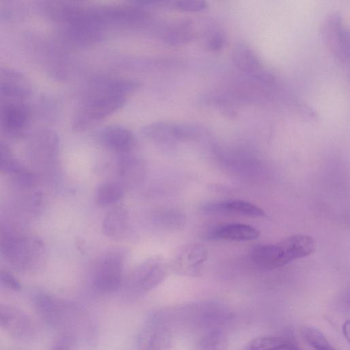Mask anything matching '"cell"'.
Listing matches in <instances>:
<instances>
[{
  "label": "cell",
  "instance_id": "cell-12",
  "mask_svg": "<svg viewBox=\"0 0 350 350\" xmlns=\"http://www.w3.org/2000/svg\"><path fill=\"white\" fill-rule=\"evenodd\" d=\"M29 92V83L21 73L0 66V96L21 99L27 97Z\"/></svg>",
  "mask_w": 350,
  "mask_h": 350
},
{
  "label": "cell",
  "instance_id": "cell-29",
  "mask_svg": "<svg viewBox=\"0 0 350 350\" xmlns=\"http://www.w3.org/2000/svg\"><path fill=\"white\" fill-rule=\"evenodd\" d=\"M0 282L9 289L18 291L21 288L18 280L10 272L5 270L0 271Z\"/></svg>",
  "mask_w": 350,
  "mask_h": 350
},
{
  "label": "cell",
  "instance_id": "cell-30",
  "mask_svg": "<svg viewBox=\"0 0 350 350\" xmlns=\"http://www.w3.org/2000/svg\"><path fill=\"white\" fill-rule=\"evenodd\" d=\"M134 2L141 5H154L163 3L167 0H133Z\"/></svg>",
  "mask_w": 350,
  "mask_h": 350
},
{
  "label": "cell",
  "instance_id": "cell-6",
  "mask_svg": "<svg viewBox=\"0 0 350 350\" xmlns=\"http://www.w3.org/2000/svg\"><path fill=\"white\" fill-rule=\"evenodd\" d=\"M59 151V139L56 133L50 130H43L33 137L31 144L33 159L48 166L56 161Z\"/></svg>",
  "mask_w": 350,
  "mask_h": 350
},
{
  "label": "cell",
  "instance_id": "cell-1",
  "mask_svg": "<svg viewBox=\"0 0 350 350\" xmlns=\"http://www.w3.org/2000/svg\"><path fill=\"white\" fill-rule=\"evenodd\" d=\"M0 252L8 262L21 271L38 269L44 256V244L37 237L9 227L0 229Z\"/></svg>",
  "mask_w": 350,
  "mask_h": 350
},
{
  "label": "cell",
  "instance_id": "cell-7",
  "mask_svg": "<svg viewBox=\"0 0 350 350\" xmlns=\"http://www.w3.org/2000/svg\"><path fill=\"white\" fill-rule=\"evenodd\" d=\"M118 161L117 174L119 183L124 188H133L146 178L147 167L145 162L135 157L124 155Z\"/></svg>",
  "mask_w": 350,
  "mask_h": 350
},
{
  "label": "cell",
  "instance_id": "cell-17",
  "mask_svg": "<svg viewBox=\"0 0 350 350\" xmlns=\"http://www.w3.org/2000/svg\"><path fill=\"white\" fill-rule=\"evenodd\" d=\"M288 262L312 254L317 248L314 239L304 234L291 236L280 242Z\"/></svg>",
  "mask_w": 350,
  "mask_h": 350
},
{
  "label": "cell",
  "instance_id": "cell-28",
  "mask_svg": "<svg viewBox=\"0 0 350 350\" xmlns=\"http://www.w3.org/2000/svg\"><path fill=\"white\" fill-rule=\"evenodd\" d=\"M175 5L182 11L199 12L206 10L208 4L206 0H176Z\"/></svg>",
  "mask_w": 350,
  "mask_h": 350
},
{
  "label": "cell",
  "instance_id": "cell-2",
  "mask_svg": "<svg viewBox=\"0 0 350 350\" xmlns=\"http://www.w3.org/2000/svg\"><path fill=\"white\" fill-rule=\"evenodd\" d=\"M320 35L325 46L336 59L342 62L349 60V31L339 13L332 12L325 17L321 25Z\"/></svg>",
  "mask_w": 350,
  "mask_h": 350
},
{
  "label": "cell",
  "instance_id": "cell-22",
  "mask_svg": "<svg viewBox=\"0 0 350 350\" xmlns=\"http://www.w3.org/2000/svg\"><path fill=\"white\" fill-rule=\"evenodd\" d=\"M248 349H298L297 343L292 338L284 336H260L252 340Z\"/></svg>",
  "mask_w": 350,
  "mask_h": 350
},
{
  "label": "cell",
  "instance_id": "cell-24",
  "mask_svg": "<svg viewBox=\"0 0 350 350\" xmlns=\"http://www.w3.org/2000/svg\"><path fill=\"white\" fill-rule=\"evenodd\" d=\"M124 188L118 182H105L100 184L96 192V202L105 206L118 202L123 195Z\"/></svg>",
  "mask_w": 350,
  "mask_h": 350
},
{
  "label": "cell",
  "instance_id": "cell-31",
  "mask_svg": "<svg viewBox=\"0 0 350 350\" xmlns=\"http://www.w3.org/2000/svg\"><path fill=\"white\" fill-rule=\"evenodd\" d=\"M349 321L347 320L342 326V332L344 334L345 337L349 341Z\"/></svg>",
  "mask_w": 350,
  "mask_h": 350
},
{
  "label": "cell",
  "instance_id": "cell-10",
  "mask_svg": "<svg viewBox=\"0 0 350 350\" xmlns=\"http://www.w3.org/2000/svg\"><path fill=\"white\" fill-rule=\"evenodd\" d=\"M201 210L206 214L231 213L255 217H263L265 215L260 207L240 200L206 203L202 206Z\"/></svg>",
  "mask_w": 350,
  "mask_h": 350
},
{
  "label": "cell",
  "instance_id": "cell-20",
  "mask_svg": "<svg viewBox=\"0 0 350 350\" xmlns=\"http://www.w3.org/2000/svg\"><path fill=\"white\" fill-rule=\"evenodd\" d=\"M152 221L156 227L163 230H180L186 223L185 215L175 208L156 210L152 215Z\"/></svg>",
  "mask_w": 350,
  "mask_h": 350
},
{
  "label": "cell",
  "instance_id": "cell-27",
  "mask_svg": "<svg viewBox=\"0 0 350 350\" xmlns=\"http://www.w3.org/2000/svg\"><path fill=\"white\" fill-rule=\"evenodd\" d=\"M228 36L222 28L211 25L206 31V46L213 52H219L228 45Z\"/></svg>",
  "mask_w": 350,
  "mask_h": 350
},
{
  "label": "cell",
  "instance_id": "cell-14",
  "mask_svg": "<svg viewBox=\"0 0 350 350\" xmlns=\"http://www.w3.org/2000/svg\"><path fill=\"white\" fill-rule=\"evenodd\" d=\"M260 232L254 227L241 223H232L217 226L208 232V237L213 239L245 241L257 239Z\"/></svg>",
  "mask_w": 350,
  "mask_h": 350
},
{
  "label": "cell",
  "instance_id": "cell-26",
  "mask_svg": "<svg viewBox=\"0 0 350 350\" xmlns=\"http://www.w3.org/2000/svg\"><path fill=\"white\" fill-rule=\"evenodd\" d=\"M300 334L305 342L316 349H334L323 334L318 329L311 326H302L299 329Z\"/></svg>",
  "mask_w": 350,
  "mask_h": 350
},
{
  "label": "cell",
  "instance_id": "cell-13",
  "mask_svg": "<svg viewBox=\"0 0 350 350\" xmlns=\"http://www.w3.org/2000/svg\"><path fill=\"white\" fill-rule=\"evenodd\" d=\"M100 139L107 148L120 154L129 152L134 145L132 133L117 125L105 127L100 134Z\"/></svg>",
  "mask_w": 350,
  "mask_h": 350
},
{
  "label": "cell",
  "instance_id": "cell-19",
  "mask_svg": "<svg viewBox=\"0 0 350 350\" xmlns=\"http://www.w3.org/2000/svg\"><path fill=\"white\" fill-rule=\"evenodd\" d=\"M36 8L45 18L57 23H66L73 7L60 0H37Z\"/></svg>",
  "mask_w": 350,
  "mask_h": 350
},
{
  "label": "cell",
  "instance_id": "cell-9",
  "mask_svg": "<svg viewBox=\"0 0 350 350\" xmlns=\"http://www.w3.org/2000/svg\"><path fill=\"white\" fill-rule=\"evenodd\" d=\"M207 258L208 251L204 245L191 243L184 247L178 254L175 267L181 273L195 275L200 273Z\"/></svg>",
  "mask_w": 350,
  "mask_h": 350
},
{
  "label": "cell",
  "instance_id": "cell-4",
  "mask_svg": "<svg viewBox=\"0 0 350 350\" xmlns=\"http://www.w3.org/2000/svg\"><path fill=\"white\" fill-rule=\"evenodd\" d=\"M0 327L12 336L23 338L33 332L31 319L18 308L0 303Z\"/></svg>",
  "mask_w": 350,
  "mask_h": 350
},
{
  "label": "cell",
  "instance_id": "cell-16",
  "mask_svg": "<svg viewBox=\"0 0 350 350\" xmlns=\"http://www.w3.org/2000/svg\"><path fill=\"white\" fill-rule=\"evenodd\" d=\"M33 304L39 316L46 323L55 325L59 322L65 306L62 301L51 295L40 293L36 295Z\"/></svg>",
  "mask_w": 350,
  "mask_h": 350
},
{
  "label": "cell",
  "instance_id": "cell-18",
  "mask_svg": "<svg viewBox=\"0 0 350 350\" xmlns=\"http://www.w3.org/2000/svg\"><path fill=\"white\" fill-rule=\"evenodd\" d=\"M128 212L121 205L111 208L105 215L103 229L105 234L113 239H119L126 232L128 228Z\"/></svg>",
  "mask_w": 350,
  "mask_h": 350
},
{
  "label": "cell",
  "instance_id": "cell-23",
  "mask_svg": "<svg viewBox=\"0 0 350 350\" xmlns=\"http://www.w3.org/2000/svg\"><path fill=\"white\" fill-rule=\"evenodd\" d=\"M165 276V269L160 262L145 265L140 275L139 284L144 291H149L159 284Z\"/></svg>",
  "mask_w": 350,
  "mask_h": 350
},
{
  "label": "cell",
  "instance_id": "cell-3",
  "mask_svg": "<svg viewBox=\"0 0 350 350\" xmlns=\"http://www.w3.org/2000/svg\"><path fill=\"white\" fill-rule=\"evenodd\" d=\"M122 257L118 252L105 256L96 268L93 278L95 288L102 293H113L122 281Z\"/></svg>",
  "mask_w": 350,
  "mask_h": 350
},
{
  "label": "cell",
  "instance_id": "cell-8",
  "mask_svg": "<svg viewBox=\"0 0 350 350\" xmlns=\"http://www.w3.org/2000/svg\"><path fill=\"white\" fill-rule=\"evenodd\" d=\"M6 100L0 106V126L7 132L16 133L23 129L28 121V110L21 101Z\"/></svg>",
  "mask_w": 350,
  "mask_h": 350
},
{
  "label": "cell",
  "instance_id": "cell-21",
  "mask_svg": "<svg viewBox=\"0 0 350 350\" xmlns=\"http://www.w3.org/2000/svg\"><path fill=\"white\" fill-rule=\"evenodd\" d=\"M232 57L234 64L243 70L256 72L261 68V62L258 55L245 43L240 42L234 45Z\"/></svg>",
  "mask_w": 350,
  "mask_h": 350
},
{
  "label": "cell",
  "instance_id": "cell-25",
  "mask_svg": "<svg viewBox=\"0 0 350 350\" xmlns=\"http://www.w3.org/2000/svg\"><path fill=\"white\" fill-rule=\"evenodd\" d=\"M26 171L23 164L14 157L10 147L0 142V172L18 175Z\"/></svg>",
  "mask_w": 350,
  "mask_h": 350
},
{
  "label": "cell",
  "instance_id": "cell-5",
  "mask_svg": "<svg viewBox=\"0 0 350 350\" xmlns=\"http://www.w3.org/2000/svg\"><path fill=\"white\" fill-rule=\"evenodd\" d=\"M140 83L133 79L95 77L88 85V96L102 95H120L126 96L137 90Z\"/></svg>",
  "mask_w": 350,
  "mask_h": 350
},
{
  "label": "cell",
  "instance_id": "cell-15",
  "mask_svg": "<svg viewBox=\"0 0 350 350\" xmlns=\"http://www.w3.org/2000/svg\"><path fill=\"white\" fill-rule=\"evenodd\" d=\"M142 133L146 138L160 146H171L180 142L178 124L157 122L146 126Z\"/></svg>",
  "mask_w": 350,
  "mask_h": 350
},
{
  "label": "cell",
  "instance_id": "cell-11",
  "mask_svg": "<svg viewBox=\"0 0 350 350\" xmlns=\"http://www.w3.org/2000/svg\"><path fill=\"white\" fill-rule=\"evenodd\" d=\"M250 258L258 267L267 270L288 264L280 243L255 245L251 250Z\"/></svg>",
  "mask_w": 350,
  "mask_h": 350
}]
</instances>
